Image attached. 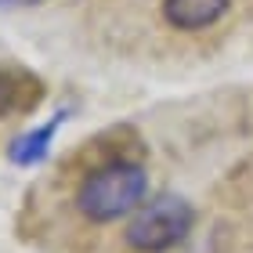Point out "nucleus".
I'll use <instances>...</instances> for the list:
<instances>
[{"label": "nucleus", "instance_id": "obj_4", "mask_svg": "<svg viewBox=\"0 0 253 253\" xmlns=\"http://www.w3.org/2000/svg\"><path fill=\"white\" fill-rule=\"evenodd\" d=\"M65 116H69V109L54 112L43 126H33V130L18 134L15 141H11V148H7V159L15 167H37V163H43L47 152H51V141H54V134H58V126L65 123Z\"/></svg>", "mask_w": 253, "mask_h": 253}, {"label": "nucleus", "instance_id": "obj_5", "mask_svg": "<svg viewBox=\"0 0 253 253\" xmlns=\"http://www.w3.org/2000/svg\"><path fill=\"white\" fill-rule=\"evenodd\" d=\"M11 94H22V98H29L33 105H37L43 98V87L26 73H0V109L4 112H11Z\"/></svg>", "mask_w": 253, "mask_h": 253}, {"label": "nucleus", "instance_id": "obj_3", "mask_svg": "<svg viewBox=\"0 0 253 253\" xmlns=\"http://www.w3.org/2000/svg\"><path fill=\"white\" fill-rule=\"evenodd\" d=\"M232 0H163V18L181 33L210 29L217 18L228 11Z\"/></svg>", "mask_w": 253, "mask_h": 253}, {"label": "nucleus", "instance_id": "obj_1", "mask_svg": "<svg viewBox=\"0 0 253 253\" xmlns=\"http://www.w3.org/2000/svg\"><path fill=\"white\" fill-rule=\"evenodd\" d=\"M145 195H148L145 167L130 163V159H116V163H105L84 177V185L76 192V206L90 221L109 224V221L134 213L145 203Z\"/></svg>", "mask_w": 253, "mask_h": 253}, {"label": "nucleus", "instance_id": "obj_6", "mask_svg": "<svg viewBox=\"0 0 253 253\" xmlns=\"http://www.w3.org/2000/svg\"><path fill=\"white\" fill-rule=\"evenodd\" d=\"M40 4V0H0V7H33Z\"/></svg>", "mask_w": 253, "mask_h": 253}, {"label": "nucleus", "instance_id": "obj_2", "mask_svg": "<svg viewBox=\"0 0 253 253\" xmlns=\"http://www.w3.org/2000/svg\"><path fill=\"white\" fill-rule=\"evenodd\" d=\"M195 224V210L185 195L159 192L148 203H141L126 224V246L137 253H167L188 239Z\"/></svg>", "mask_w": 253, "mask_h": 253}]
</instances>
